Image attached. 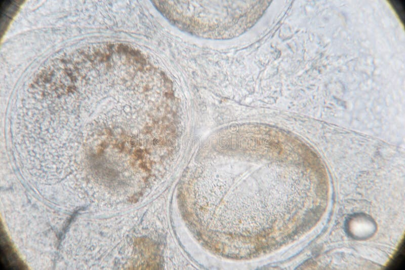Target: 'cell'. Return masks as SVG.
<instances>
[{
  "mask_svg": "<svg viewBox=\"0 0 405 270\" xmlns=\"http://www.w3.org/2000/svg\"><path fill=\"white\" fill-rule=\"evenodd\" d=\"M389 3L400 19V20L404 23V1H389Z\"/></svg>",
  "mask_w": 405,
  "mask_h": 270,
  "instance_id": "cell-2",
  "label": "cell"
},
{
  "mask_svg": "<svg viewBox=\"0 0 405 270\" xmlns=\"http://www.w3.org/2000/svg\"><path fill=\"white\" fill-rule=\"evenodd\" d=\"M40 115L24 118L17 123L20 147L63 152L78 147L79 123L75 115L60 113Z\"/></svg>",
  "mask_w": 405,
  "mask_h": 270,
  "instance_id": "cell-1",
  "label": "cell"
}]
</instances>
